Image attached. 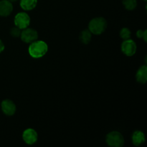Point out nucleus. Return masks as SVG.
I'll list each match as a JSON object with an SVG mask.
<instances>
[{
  "label": "nucleus",
  "instance_id": "obj_1",
  "mask_svg": "<svg viewBox=\"0 0 147 147\" xmlns=\"http://www.w3.org/2000/svg\"><path fill=\"white\" fill-rule=\"evenodd\" d=\"M48 50L47 43L42 40H35L30 43L28 48L30 55L33 58H40L45 55Z\"/></svg>",
  "mask_w": 147,
  "mask_h": 147
},
{
  "label": "nucleus",
  "instance_id": "obj_2",
  "mask_svg": "<svg viewBox=\"0 0 147 147\" xmlns=\"http://www.w3.org/2000/svg\"><path fill=\"white\" fill-rule=\"evenodd\" d=\"M107 28V22L103 17H96L89 22L88 30L93 34H102Z\"/></svg>",
  "mask_w": 147,
  "mask_h": 147
},
{
  "label": "nucleus",
  "instance_id": "obj_3",
  "mask_svg": "<svg viewBox=\"0 0 147 147\" xmlns=\"http://www.w3.org/2000/svg\"><path fill=\"white\" fill-rule=\"evenodd\" d=\"M106 144L111 147H121L124 144V139L119 131H111L108 134L106 138Z\"/></svg>",
  "mask_w": 147,
  "mask_h": 147
},
{
  "label": "nucleus",
  "instance_id": "obj_4",
  "mask_svg": "<svg viewBox=\"0 0 147 147\" xmlns=\"http://www.w3.org/2000/svg\"><path fill=\"white\" fill-rule=\"evenodd\" d=\"M30 24V17L25 12H20L14 17V24L21 30L27 28Z\"/></svg>",
  "mask_w": 147,
  "mask_h": 147
},
{
  "label": "nucleus",
  "instance_id": "obj_5",
  "mask_svg": "<svg viewBox=\"0 0 147 147\" xmlns=\"http://www.w3.org/2000/svg\"><path fill=\"white\" fill-rule=\"evenodd\" d=\"M137 46L136 42L131 39L125 40L121 44V51L126 56H133L136 53Z\"/></svg>",
  "mask_w": 147,
  "mask_h": 147
},
{
  "label": "nucleus",
  "instance_id": "obj_6",
  "mask_svg": "<svg viewBox=\"0 0 147 147\" xmlns=\"http://www.w3.org/2000/svg\"><path fill=\"white\" fill-rule=\"evenodd\" d=\"M21 40L25 43H31L32 42L35 41L38 38V33L35 30L32 28L24 29L21 32Z\"/></svg>",
  "mask_w": 147,
  "mask_h": 147
},
{
  "label": "nucleus",
  "instance_id": "obj_7",
  "mask_svg": "<svg viewBox=\"0 0 147 147\" xmlns=\"http://www.w3.org/2000/svg\"><path fill=\"white\" fill-rule=\"evenodd\" d=\"M22 139L27 144L32 145L38 139V135L35 130L32 129H27L22 134Z\"/></svg>",
  "mask_w": 147,
  "mask_h": 147
},
{
  "label": "nucleus",
  "instance_id": "obj_8",
  "mask_svg": "<svg viewBox=\"0 0 147 147\" xmlns=\"http://www.w3.org/2000/svg\"><path fill=\"white\" fill-rule=\"evenodd\" d=\"M1 107L2 112L7 116H12L16 112V105L9 99L3 100L1 102Z\"/></svg>",
  "mask_w": 147,
  "mask_h": 147
},
{
  "label": "nucleus",
  "instance_id": "obj_9",
  "mask_svg": "<svg viewBox=\"0 0 147 147\" xmlns=\"http://www.w3.org/2000/svg\"><path fill=\"white\" fill-rule=\"evenodd\" d=\"M13 11V5L9 0H1L0 1V16L8 17Z\"/></svg>",
  "mask_w": 147,
  "mask_h": 147
},
{
  "label": "nucleus",
  "instance_id": "obj_10",
  "mask_svg": "<svg viewBox=\"0 0 147 147\" xmlns=\"http://www.w3.org/2000/svg\"><path fill=\"white\" fill-rule=\"evenodd\" d=\"M136 78L139 83L142 84L146 83L147 80V67L146 65H142L137 70L136 75Z\"/></svg>",
  "mask_w": 147,
  "mask_h": 147
},
{
  "label": "nucleus",
  "instance_id": "obj_11",
  "mask_svg": "<svg viewBox=\"0 0 147 147\" xmlns=\"http://www.w3.org/2000/svg\"><path fill=\"white\" fill-rule=\"evenodd\" d=\"M145 136L144 134L141 131H136L132 134V142L136 146H139L144 143Z\"/></svg>",
  "mask_w": 147,
  "mask_h": 147
},
{
  "label": "nucleus",
  "instance_id": "obj_12",
  "mask_svg": "<svg viewBox=\"0 0 147 147\" xmlns=\"http://www.w3.org/2000/svg\"><path fill=\"white\" fill-rule=\"evenodd\" d=\"M37 4V0H20V7L25 11L34 9Z\"/></svg>",
  "mask_w": 147,
  "mask_h": 147
},
{
  "label": "nucleus",
  "instance_id": "obj_13",
  "mask_svg": "<svg viewBox=\"0 0 147 147\" xmlns=\"http://www.w3.org/2000/svg\"><path fill=\"white\" fill-rule=\"evenodd\" d=\"M92 38V33L89 30H84L80 32V40L82 43L85 45H88L90 42Z\"/></svg>",
  "mask_w": 147,
  "mask_h": 147
},
{
  "label": "nucleus",
  "instance_id": "obj_14",
  "mask_svg": "<svg viewBox=\"0 0 147 147\" xmlns=\"http://www.w3.org/2000/svg\"><path fill=\"white\" fill-rule=\"evenodd\" d=\"M122 3L125 8L129 11H132L137 6L136 0H122Z\"/></svg>",
  "mask_w": 147,
  "mask_h": 147
},
{
  "label": "nucleus",
  "instance_id": "obj_15",
  "mask_svg": "<svg viewBox=\"0 0 147 147\" xmlns=\"http://www.w3.org/2000/svg\"><path fill=\"white\" fill-rule=\"evenodd\" d=\"M131 32L129 29L126 28V27H123L121 30L120 31V37L123 39V40H128V39L131 38Z\"/></svg>",
  "mask_w": 147,
  "mask_h": 147
},
{
  "label": "nucleus",
  "instance_id": "obj_16",
  "mask_svg": "<svg viewBox=\"0 0 147 147\" xmlns=\"http://www.w3.org/2000/svg\"><path fill=\"white\" fill-rule=\"evenodd\" d=\"M21 29H20L17 27H14L11 29L10 30V34L12 37H19L21 35Z\"/></svg>",
  "mask_w": 147,
  "mask_h": 147
},
{
  "label": "nucleus",
  "instance_id": "obj_17",
  "mask_svg": "<svg viewBox=\"0 0 147 147\" xmlns=\"http://www.w3.org/2000/svg\"><path fill=\"white\" fill-rule=\"evenodd\" d=\"M146 30H138L137 32H136V36H137L140 39H144L145 42H146Z\"/></svg>",
  "mask_w": 147,
  "mask_h": 147
},
{
  "label": "nucleus",
  "instance_id": "obj_18",
  "mask_svg": "<svg viewBox=\"0 0 147 147\" xmlns=\"http://www.w3.org/2000/svg\"><path fill=\"white\" fill-rule=\"evenodd\" d=\"M4 48H5V47H4V43H3V42L0 40V53H1V52L4 51Z\"/></svg>",
  "mask_w": 147,
  "mask_h": 147
},
{
  "label": "nucleus",
  "instance_id": "obj_19",
  "mask_svg": "<svg viewBox=\"0 0 147 147\" xmlns=\"http://www.w3.org/2000/svg\"><path fill=\"white\" fill-rule=\"evenodd\" d=\"M9 1H11V2H14V1H18V0H9Z\"/></svg>",
  "mask_w": 147,
  "mask_h": 147
},
{
  "label": "nucleus",
  "instance_id": "obj_20",
  "mask_svg": "<svg viewBox=\"0 0 147 147\" xmlns=\"http://www.w3.org/2000/svg\"><path fill=\"white\" fill-rule=\"evenodd\" d=\"M144 1H147V0H144Z\"/></svg>",
  "mask_w": 147,
  "mask_h": 147
}]
</instances>
